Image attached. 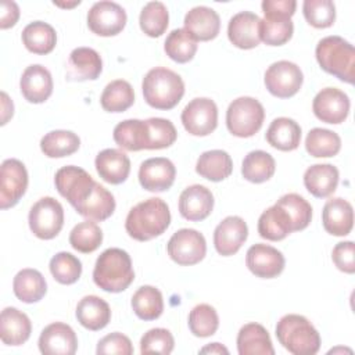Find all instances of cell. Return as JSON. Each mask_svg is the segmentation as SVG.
Returning <instances> with one entry per match:
<instances>
[{
	"label": "cell",
	"mask_w": 355,
	"mask_h": 355,
	"mask_svg": "<svg viewBox=\"0 0 355 355\" xmlns=\"http://www.w3.org/2000/svg\"><path fill=\"white\" fill-rule=\"evenodd\" d=\"M171 223L168 204L158 197H151L136 204L128 214L125 229L137 241H148L161 236Z\"/></svg>",
	"instance_id": "6da1fadb"
},
{
	"label": "cell",
	"mask_w": 355,
	"mask_h": 355,
	"mask_svg": "<svg viewBox=\"0 0 355 355\" xmlns=\"http://www.w3.org/2000/svg\"><path fill=\"white\" fill-rule=\"evenodd\" d=\"M96 286L108 293H121L135 280L130 255L122 248H107L100 254L93 269Z\"/></svg>",
	"instance_id": "7a4b0ae2"
},
{
	"label": "cell",
	"mask_w": 355,
	"mask_h": 355,
	"mask_svg": "<svg viewBox=\"0 0 355 355\" xmlns=\"http://www.w3.org/2000/svg\"><path fill=\"white\" fill-rule=\"evenodd\" d=\"M320 68L337 79L352 85L355 80V50L341 36H326L319 40L315 49Z\"/></svg>",
	"instance_id": "3957f363"
},
{
	"label": "cell",
	"mask_w": 355,
	"mask_h": 355,
	"mask_svg": "<svg viewBox=\"0 0 355 355\" xmlns=\"http://www.w3.org/2000/svg\"><path fill=\"white\" fill-rule=\"evenodd\" d=\"M141 90L146 103L157 110H172L184 94L183 79L172 69L155 67L143 78Z\"/></svg>",
	"instance_id": "277c9868"
},
{
	"label": "cell",
	"mask_w": 355,
	"mask_h": 355,
	"mask_svg": "<svg viewBox=\"0 0 355 355\" xmlns=\"http://www.w3.org/2000/svg\"><path fill=\"white\" fill-rule=\"evenodd\" d=\"M279 343L294 355H313L320 348V336L313 324L302 315L288 313L276 324Z\"/></svg>",
	"instance_id": "5b68a950"
},
{
	"label": "cell",
	"mask_w": 355,
	"mask_h": 355,
	"mask_svg": "<svg viewBox=\"0 0 355 355\" xmlns=\"http://www.w3.org/2000/svg\"><path fill=\"white\" fill-rule=\"evenodd\" d=\"M263 105L254 97L243 96L233 100L226 111L227 130L237 137L254 136L263 123Z\"/></svg>",
	"instance_id": "8992f818"
},
{
	"label": "cell",
	"mask_w": 355,
	"mask_h": 355,
	"mask_svg": "<svg viewBox=\"0 0 355 355\" xmlns=\"http://www.w3.org/2000/svg\"><path fill=\"white\" fill-rule=\"evenodd\" d=\"M28 222L37 239L51 240L64 226V208L55 198L42 197L32 205Z\"/></svg>",
	"instance_id": "52a82bcc"
},
{
	"label": "cell",
	"mask_w": 355,
	"mask_h": 355,
	"mask_svg": "<svg viewBox=\"0 0 355 355\" xmlns=\"http://www.w3.org/2000/svg\"><path fill=\"white\" fill-rule=\"evenodd\" d=\"M166 250L173 262L182 266H190L204 259L207 254V243L198 230L186 227L172 234Z\"/></svg>",
	"instance_id": "ba28073f"
},
{
	"label": "cell",
	"mask_w": 355,
	"mask_h": 355,
	"mask_svg": "<svg viewBox=\"0 0 355 355\" xmlns=\"http://www.w3.org/2000/svg\"><path fill=\"white\" fill-rule=\"evenodd\" d=\"M268 92L279 98H288L297 94L302 86L304 75L301 68L287 60L273 62L263 78Z\"/></svg>",
	"instance_id": "9c48e42d"
},
{
	"label": "cell",
	"mask_w": 355,
	"mask_h": 355,
	"mask_svg": "<svg viewBox=\"0 0 355 355\" xmlns=\"http://www.w3.org/2000/svg\"><path fill=\"white\" fill-rule=\"evenodd\" d=\"M180 119L190 135L208 136L218 126V107L208 97H197L183 108Z\"/></svg>",
	"instance_id": "30bf717a"
},
{
	"label": "cell",
	"mask_w": 355,
	"mask_h": 355,
	"mask_svg": "<svg viewBox=\"0 0 355 355\" xmlns=\"http://www.w3.org/2000/svg\"><path fill=\"white\" fill-rule=\"evenodd\" d=\"M28 189V171L15 158H8L0 166V208L14 207Z\"/></svg>",
	"instance_id": "8fae6325"
},
{
	"label": "cell",
	"mask_w": 355,
	"mask_h": 355,
	"mask_svg": "<svg viewBox=\"0 0 355 355\" xmlns=\"http://www.w3.org/2000/svg\"><path fill=\"white\" fill-rule=\"evenodd\" d=\"M126 11L115 1H97L87 12V26L98 36H115L126 25Z\"/></svg>",
	"instance_id": "7c38bea8"
},
{
	"label": "cell",
	"mask_w": 355,
	"mask_h": 355,
	"mask_svg": "<svg viewBox=\"0 0 355 355\" xmlns=\"http://www.w3.org/2000/svg\"><path fill=\"white\" fill-rule=\"evenodd\" d=\"M94 183L85 169L75 165L60 168L54 176L55 189L73 208L89 196Z\"/></svg>",
	"instance_id": "4fadbf2b"
},
{
	"label": "cell",
	"mask_w": 355,
	"mask_h": 355,
	"mask_svg": "<svg viewBox=\"0 0 355 355\" xmlns=\"http://www.w3.org/2000/svg\"><path fill=\"white\" fill-rule=\"evenodd\" d=\"M349 98L337 87H324L313 98L312 110L315 116L326 123L338 125L349 114Z\"/></svg>",
	"instance_id": "5bb4252c"
},
{
	"label": "cell",
	"mask_w": 355,
	"mask_h": 355,
	"mask_svg": "<svg viewBox=\"0 0 355 355\" xmlns=\"http://www.w3.org/2000/svg\"><path fill=\"white\" fill-rule=\"evenodd\" d=\"M245 265L252 275L261 279L277 277L286 265L284 255L268 244H254L245 254Z\"/></svg>",
	"instance_id": "9a60e30c"
},
{
	"label": "cell",
	"mask_w": 355,
	"mask_h": 355,
	"mask_svg": "<svg viewBox=\"0 0 355 355\" xmlns=\"http://www.w3.org/2000/svg\"><path fill=\"white\" fill-rule=\"evenodd\" d=\"M176 178V168L173 162L164 157L148 158L140 164L139 182L147 191L161 193L173 184Z\"/></svg>",
	"instance_id": "2e32d148"
},
{
	"label": "cell",
	"mask_w": 355,
	"mask_h": 355,
	"mask_svg": "<svg viewBox=\"0 0 355 355\" xmlns=\"http://www.w3.org/2000/svg\"><path fill=\"white\" fill-rule=\"evenodd\" d=\"M37 344L44 355H73L78 349V337L69 324L54 322L42 330Z\"/></svg>",
	"instance_id": "e0dca14e"
},
{
	"label": "cell",
	"mask_w": 355,
	"mask_h": 355,
	"mask_svg": "<svg viewBox=\"0 0 355 355\" xmlns=\"http://www.w3.org/2000/svg\"><path fill=\"white\" fill-rule=\"evenodd\" d=\"M248 237V227L243 218L226 216L214 230V245L219 255H234Z\"/></svg>",
	"instance_id": "ac0fdd59"
},
{
	"label": "cell",
	"mask_w": 355,
	"mask_h": 355,
	"mask_svg": "<svg viewBox=\"0 0 355 355\" xmlns=\"http://www.w3.org/2000/svg\"><path fill=\"white\" fill-rule=\"evenodd\" d=\"M261 18L251 11H240L234 14L227 24V37L233 46L250 50L261 42Z\"/></svg>",
	"instance_id": "d6986e66"
},
{
	"label": "cell",
	"mask_w": 355,
	"mask_h": 355,
	"mask_svg": "<svg viewBox=\"0 0 355 355\" xmlns=\"http://www.w3.org/2000/svg\"><path fill=\"white\" fill-rule=\"evenodd\" d=\"M214 208V196L209 189L202 184H191L179 196V212L191 222L204 220Z\"/></svg>",
	"instance_id": "ffe728a7"
},
{
	"label": "cell",
	"mask_w": 355,
	"mask_h": 355,
	"mask_svg": "<svg viewBox=\"0 0 355 355\" xmlns=\"http://www.w3.org/2000/svg\"><path fill=\"white\" fill-rule=\"evenodd\" d=\"M19 89L26 101L33 104L44 103L53 93V78L50 71L40 64L26 67L19 80Z\"/></svg>",
	"instance_id": "44dd1931"
},
{
	"label": "cell",
	"mask_w": 355,
	"mask_h": 355,
	"mask_svg": "<svg viewBox=\"0 0 355 355\" xmlns=\"http://www.w3.org/2000/svg\"><path fill=\"white\" fill-rule=\"evenodd\" d=\"M103 71L100 54L90 47H76L67 62V79L75 82L94 80Z\"/></svg>",
	"instance_id": "7402d4cb"
},
{
	"label": "cell",
	"mask_w": 355,
	"mask_h": 355,
	"mask_svg": "<svg viewBox=\"0 0 355 355\" xmlns=\"http://www.w3.org/2000/svg\"><path fill=\"white\" fill-rule=\"evenodd\" d=\"M184 29L198 42H208L218 36L220 18L218 12L207 6L193 7L184 15Z\"/></svg>",
	"instance_id": "603a6c76"
},
{
	"label": "cell",
	"mask_w": 355,
	"mask_h": 355,
	"mask_svg": "<svg viewBox=\"0 0 355 355\" xmlns=\"http://www.w3.org/2000/svg\"><path fill=\"white\" fill-rule=\"evenodd\" d=\"M322 223L324 230L333 236H347L354 226V209L352 205L341 198H330L322 211Z\"/></svg>",
	"instance_id": "cb8c5ba5"
},
{
	"label": "cell",
	"mask_w": 355,
	"mask_h": 355,
	"mask_svg": "<svg viewBox=\"0 0 355 355\" xmlns=\"http://www.w3.org/2000/svg\"><path fill=\"white\" fill-rule=\"evenodd\" d=\"M94 165L100 178L111 184L123 183L130 173V159L118 148H105L100 151Z\"/></svg>",
	"instance_id": "d4e9b609"
},
{
	"label": "cell",
	"mask_w": 355,
	"mask_h": 355,
	"mask_svg": "<svg viewBox=\"0 0 355 355\" xmlns=\"http://www.w3.org/2000/svg\"><path fill=\"white\" fill-rule=\"evenodd\" d=\"M32 331V323L22 311L7 306L0 315V338L6 345H22L28 341Z\"/></svg>",
	"instance_id": "484cf974"
},
{
	"label": "cell",
	"mask_w": 355,
	"mask_h": 355,
	"mask_svg": "<svg viewBox=\"0 0 355 355\" xmlns=\"http://www.w3.org/2000/svg\"><path fill=\"white\" fill-rule=\"evenodd\" d=\"M75 211L87 220L101 222L108 219L115 211V198L104 186L94 183L89 196L75 207Z\"/></svg>",
	"instance_id": "4316f807"
},
{
	"label": "cell",
	"mask_w": 355,
	"mask_h": 355,
	"mask_svg": "<svg viewBox=\"0 0 355 355\" xmlns=\"http://www.w3.org/2000/svg\"><path fill=\"white\" fill-rule=\"evenodd\" d=\"M338 169L331 164L311 165L304 173L305 189L318 198L331 196L338 184Z\"/></svg>",
	"instance_id": "83f0119b"
},
{
	"label": "cell",
	"mask_w": 355,
	"mask_h": 355,
	"mask_svg": "<svg viewBox=\"0 0 355 355\" xmlns=\"http://www.w3.org/2000/svg\"><path fill=\"white\" fill-rule=\"evenodd\" d=\"M76 319L87 330L104 329L111 320V308L97 295H86L76 305Z\"/></svg>",
	"instance_id": "f1b7e54d"
},
{
	"label": "cell",
	"mask_w": 355,
	"mask_h": 355,
	"mask_svg": "<svg viewBox=\"0 0 355 355\" xmlns=\"http://www.w3.org/2000/svg\"><path fill=\"white\" fill-rule=\"evenodd\" d=\"M237 351L240 355H273L275 348L268 330L255 322L244 324L237 334Z\"/></svg>",
	"instance_id": "f546056e"
},
{
	"label": "cell",
	"mask_w": 355,
	"mask_h": 355,
	"mask_svg": "<svg viewBox=\"0 0 355 355\" xmlns=\"http://www.w3.org/2000/svg\"><path fill=\"white\" fill-rule=\"evenodd\" d=\"M265 139L272 147L280 151H293L300 146L301 126L291 118H276L270 122Z\"/></svg>",
	"instance_id": "4dcf8cb0"
},
{
	"label": "cell",
	"mask_w": 355,
	"mask_h": 355,
	"mask_svg": "<svg viewBox=\"0 0 355 355\" xmlns=\"http://www.w3.org/2000/svg\"><path fill=\"white\" fill-rule=\"evenodd\" d=\"M12 290L19 301L25 304H33L44 297L47 291V283L39 270L25 268L15 275L12 280Z\"/></svg>",
	"instance_id": "1f68e13d"
},
{
	"label": "cell",
	"mask_w": 355,
	"mask_h": 355,
	"mask_svg": "<svg viewBox=\"0 0 355 355\" xmlns=\"http://www.w3.org/2000/svg\"><path fill=\"white\" fill-rule=\"evenodd\" d=\"M293 232V225L283 208L272 205L265 209L258 219V233L269 241H280Z\"/></svg>",
	"instance_id": "d6a6232c"
},
{
	"label": "cell",
	"mask_w": 355,
	"mask_h": 355,
	"mask_svg": "<svg viewBox=\"0 0 355 355\" xmlns=\"http://www.w3.org/2000/svg\"><path fill=\"white\" fill-rule=\"evenodd\" d=\"M233 171L232 157L223 150H209L202 153L196 164V172L211 182H220L230 176Z\"/></svg>",
	"instance_id": "836d02e7"
},
{
	"label": "cell",
	"mask_w": 355,
	"mask_h": 355,
	"mask_svg": "<svg viewBox=\"0 0 355 355\" xmlns=\"http://www.w3.org/2000/svg\"><path fill=\"white\" fill-rule=\"evenodd\" d=\"M22 43L33 54H49L55 47L57 33L50 24L43 21H33L24 28Z\"/></svg>",
	"instance_id": "e575fe53"
},
{
	"label": "cell",
	"mask_w": 355,
	"mask_h": 355,
	"mask_svg": "<svg viewBox=\"0 0 355 355\" xmlns=\"http://www.w3.org/2000/svg\"><path fill=\"white\" fill-rule=\"evenodd\" d=\"M115 143L128 151H140L147 148V123L140 119H125L119 122L112 132Z\"/></svg>",
	"instance_id": "d590c367"
},
{
	"label": "cell",
	"mask_w": 355,
	"mask_h": 355,
	"mask_svg": "<svg viewBox=\"0 0 355 355\" xmlns=\"http://www.w3.org/2000/svg\"><path fill=\"white\" fill-rule=\"evenodd\" d=\"M275 158L263 150L250 151L241 164V175L251 183H263L269 180L275 175Z\"/></svg>",
	"instance_id": "8d00e7d4"
},
{
	"label": "cell",
	"mask_w": 355,
	"mask_h": 355,
	"mask_svg": "<svg viewBox=\"0 0 355 355\" xmlns=\"http://www.w3.org/2000/svg\"><path fill=\"white\" fill-rule=\"evenodd\" d=\"M132 309L141 320H155L162 315L164 298L158 288L141 286L132 297Z\"/></svg>",
	"instance_id": "74e56055"
},
{
	"label": "cell",
	"mask_w": 355,
	"mask_h": 355,
	"mask_svg": "<svg viewBox=\"0 0 355 355\" xmlns=\"http://www.w3.org/2000/svg\"><path fill=\"white\" fill-rule=\"evenodd\" d=\"M135 103V92L132 85L123 79L110 82L100 97V104L107 112H123Z\"/></svg>",
	"instance_id": "f35d334b"
},
{
	"label": "cell",
	"mask_w": 355,
	"mask_h": 355,
	"mask_svg": "<svg viewBox=\"0 0 355 355\" xmlns=\"http://www.w3.org/2000/svg\"><path fill=\"white\" fill-rule=\"evenodd\" d=\"M80 139L71 130H51L40 140V150L49 158H62L78 151Z\"/></svg>",
	"instance_id": "ab89813d"
},
{
	"label": "cell",
	"mask_w": 355,
	"mask_h": 355,
	"mask_svg": "<svg viewBox=\"0 0 355 355\" xmlns=\"http://www.w3.org/2000/svg\"><path fill=\"white\" fill-rule=\"evenodd\" d=\"M293 32L294 25L290 17L266 14L265 18L261 19V40L268 46H282L287 43L291 39Z\"/></svg>",
	"instance_id": "60d3db41"
},
{
	"label": "cell",
	"mask_w": 355,
	"mask_h": 355,
	"mask_svg": "<svg viewBox=\"0 0 355 355\" xmlns=\"http://www.w3.org/2000/svg\"><path fill=\"white\" fill-rule=\"evenodd\" d=\"M341 148L340 136L323 128H313L308 132L305 139V150L309 155L316 158H329L338 154Z\"/></svg>",
	"instance_id": "b9f144b4"
},
{
	"label": "cell",
	"mask_w": 355,
	"mask_h": 355,
	"mask_svg": "<svg viewBox=\"0 0 355 355\" xmlns=\"http://www.w3.org/2000/svg\"><path fill=\"white\" fill-rule=\"evenodd\" d=\"M197 40L184 28L173 29L164 43L166 55L179 64L191 61L197 53Z\"/></svg>",
	"instance_id": "7bdbcfd3"
},
{
	"label": "cell",
	"mask_w": 355,
	"mask_h": 355,
	"mask_svg": "<svg viewBox=\"0 0 355 355\" xmlns=\"http://www.w3.org/2000/svg\"><path fill=\"white\" fill-rule=\"evenodd\" d=\"M139 24L147 36L159 37L169 24L166 6L161 1H148L140 11Z\"/></svg>",
	"instance_id": "ee69618b"
},
{
	"label": "cell",
	"mask_w": 355,
	"mask_h": 355,
	"mask_svg": "<svg viewBox=\"0 0 355 355\" xmlns=\"http://www.w3.org/2000/svg\"><path fill=\"white\" fill-rule=\"evenodd\" d=\"M276 205L283 208L288 215L293 225V232L304 230L311 223L312 207L302 196L297 193L284 194L276 201Z\"/></svg>",
	"instance_id": "f6af8a7d"
},
{
	"label": "cell",
	"mask_w": 355,
	"mask_h": 355,
	"mask_svg": "<svg viewBox=\"0 0 355 355\" xmlns=\"http://www.w3.org/2000/svg\"><path fill=\"white\" fill-rule=\"evenodd\" d=\"M103 243V230L93 220L78 223L69 233V244L73 250L89 254L96 251Z\"/></svg>",
	"instance_id": "bcb514c9"
},
{
	"label": "cell",
	"mask_w": 355,
	"mask_h": 355,
	"mask_svg": "<svg viewBox=\"0 0 355 355\" xmlns=\"http://www.w3.org/2000/svg\"><path fill=\"white\" fill-rule=\"evenodd\" d=\"M50 272L53 277L61 284H73L82 275V262L71 252H57L50 259Z\"/></svg>",
	"instance_id": "7dc6e473"
},
{
	"label": "cell",
	"mask_w": 355,
	"mask_h": 355,
	"mask_svg": "<svg viewBox=\"0 0 355 355\" xmlns=\"http://www.w3.org/2000/svg\"><path fill=\"white\" fill-rule=\"evenodd\" d=\"M219 327V316L208 304L196 305L189 313V329L196 337H209Z\"/></svg>",
	"instance_id": "c3c4849f"
},
{
	"label": "cell",
	"mask_w": 355,
	"mask_h": 355,
	"mask_svg": "<svg viewBox=\"0 0 355 355\" xmlns=\"http://www.w3.org/2000/svg\"><path fill=\"white\" fill-rule=\"evenodd\" d=\"M147 123V148L161 150L171 147L178 137L175 125L165 118H148Z\"/></svg>",
	"instance_id": "681fc988"
},
{
	"label": "cell",
	"mask_w": 355,
	"mask_h": 355,
	"mask_svg": "<svg viewBox=\"0 0 355 355\" xmlns=\"http://www.w3.org/2000/svg\"><path fill=\"white\" fill-rule=\"evenodd\" d=\"M302 12L306 22L318 29L329 28L336 21V6L331 0H305Z\"/></svg>",
	"instance_id": "f907efd6"
},
{
	"label": "cell",
	"mask_w": 355,
	"mask_h": 355,
	"mask_svg": "<svg viewBox=\"0 0 355 355\" xmlns=\"http://www.w3.org/2000/svg\"><path fill=\"white\" fill-rule=\"evenodd\" d=\"M175 340L169 330L162 327H155L144 333L140 340L141 354H164L168 355L173 351Z\"/></svg>",
	"instance_id": "816d5d0a"
},
{
	"label": "cell",
	"mask_w": 355,
	"mask_h": 355,
	"mask_svg": "<svg viewBox=\"0 0 355 355\" xmlns=\"http://www.w3.org/2000/svg\"><path fill=\"white\" fill-rule=\"evenodd\" d=\"M96 352L98 355H132L133 354V345L132 341L128 336L122 334V333H111L107 334L105 337H103L98 344H97V349Z\"/></svg>",
	"instance_id": "f5cc1de1"
},
{
	"label": "cell",
	"mask_w": 355,
	"mask_h": 355,
	"mask_svg": "<svg viewBox=\"0 0 355 355\" xmlns=\"http://www.w3.org/2000/svg\"><path fill=\"white\" fill-rule=\"evenodd\" d=\"M331 259L337 269L352 275L355 272V244L354 241L337 243L331 251Z\"/></svg>",
	"instance_id": "db71d44e"
},
{
	"label": "cell",
	"mask_w": 355,
	"mask_h": 355,
	"mask_svg": "<svg viewBox=\"0 0 355 355\" xmlns=\"http://www.w3.org/2000/svg\"><path fill=\"white\" fill-rule=\"evenodd\" d=\"M263 14H277V15H286L293 17L295 12L297 1L295 0H263L262 4Z\"/></svg>",
	"instance_id": "11a10c76"
},
{
	"label": "cell",
	"mask_w": 355,
	"mask_h": 355,
	"mask_svg": "<svg viewBox=\"0 0 355 355\" xmlns=\"http://www.w3.org/2000/svg\"><path fill=\"white\" fill-rule=\"evenodd\" d=\"M19 18V7L12 0H3L0 8V28L8 29L17 24Z\"/></svg>",
	"instance_id": "9f6ffc18"
},
{
	"label": "cell",
	"mask_w": 355,
	"mask_h": 355,
	"mask_svg": "<svg viewBox=\"0 0 355 355\" xmlns=\"http://www.w3.org/2000/svg\"><path fill=\"white\" fill-rule=\"evenodd\" d=\"M14 114V104L7 96L6 92H1V125H6L7 121Z\"/></svg>",
	"instance_id": "6f0895ef"
},
{
	"label": "cell",
	"mask_w": 355,
	"mask_h": 355,
	"mask_svg": "<svg viewBox=\"0 0 355 355\" xmlns=\"http://www.w3.org/2000/svg\"><path fill=\"white\" fill-rule=\"evenodd\" d=\"M201 354H229V349L219 343H212L200 349Z\"/></svg>",
	"instance_id": "680465c9"
},
{
	"label": "cell",
	"mask_w": 355,
	"mask_h": 355,
	"mask_svg": "<svg viewBox=\"0 0 355 355\" xmlns=\"http://www.w3.org/2000/svg\"><path fill=\"white\" fill-rule=\"evenodd\" d=\"M54 4H55V6H60V7H73V6H79L80 1H79V0H76V1H73V3H58V1H54Z\"/></svg>",
	"instance_id": "91938a15"
}]
</instances>
